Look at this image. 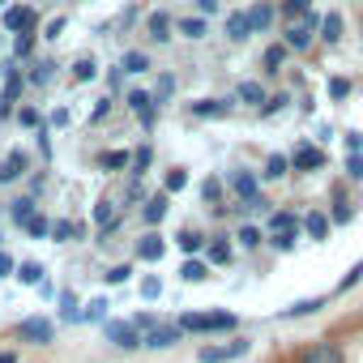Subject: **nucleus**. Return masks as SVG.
I'll return each mask as SVG.
<instances>
[{"instance_id": "nucleus-12", "label": "nucleus", "mask_w": 363, "mask_h": 363, "mask_svg": "<svg viewBox=\"0 0 363 363\" xmlns=\"http://www.w3.org/2000/svg\"><path fill=\"white\" fill-rule=\"evenodd\" d=\"M26 167H30V158H26L22 150L5 154V158H0V184H13L18 175H26Z\"/></svg>"}, {"instance_id": "nucleus-35", "label": "nucleus", "mask_w": 363, "mask_h": 363, "mask_svg": "<svg viewBox=\"0 0 363 363\" xmlns=\"http://www.w3.org/2000/svg\"><path fill=\"white\" fill-rule=\"evenodd\" d=\"M350 90H354V86H350V77H329V99H333V103H346V99H350Z\"/></svg>"}, {"instance_id": "nucleus-4", "label": "nucleus", "mask_w": 363, "mask_h": 363, "mask_svg": "<svg viewBox=\"0 0 363 363\" xmlns=\"http://www.w3.org/2000/svg\"><path fill=\"white\" fill-rule=\"evenodd\" d=\"M227 184H231V193L240 197V210H248V206L261 197V179H257L252 171H231V175H227Z\"/></svg>"}, {"instance_id": "nucleus-52", "label": "nucleus", "mask_w": 363, "mask_h": 363, "mask_svg": "<svg viewBox=\"0 0 363 363\" xmlns=\"http://www.w3.org/2000/svg\"><path fill=\"white\" fill-rule=\"evenodd\" d=\"M18 124L35 128V124H39V111H35V107H22V111H18Z\"/></svg>"}, {"instance_id": "nucleus-46", "label": "nucleus", "mask_w": 363, "mask_h": 363, "mask_svg": "<svg viewBox=\"0 0 363 363\" xmlns=\"http://www.w3.org/2000/svg\"><path fill=\"white\" fill-rule=\"evenodd\" d=\"M103 278H107L111 286H120V282H128V278H133V265H111V269H107Z\"/></svg>"}, {"instance_id": "nucleus-42", "label": "nucleus", "mask_w": 363, "mask_h": 363, "mask_svg": "<svg viewBox=\"0 0 363 363\" xmlns=\"http://www.w3.org/2000/svg\"><path fill=\"white\" fill-rule=\"evenodd\" d=\"M184 184H189V171H184V167H171V171H167V193H179Z\"/></svg>"}, {"instance_id": "nucleus-5", "label": "nucleus", "mask_w": 363, "mask_h": 363, "mask_svg": "<svg viewBox=\"0 0 363 363\" xmlns=\"http://www.w3.org/2000/svg\"><path fill=\"white\" fill-rule=\"evenodd\" d=\"M291 171H299V175L325 171V150H320V145H312V141L295 145V154H291Z\"/></svg>"}, {"instance_id": "nucleus-14", "label": "nucleus", "mask_w": 363, "mask_h": 363, "mask_svg": "<svg viewBox=\"0 0 363 363\" xmlns=\"http://www.w3.org/2000/svg\"><path fill=\"white\" fill-rule=\"evenodd\" d=\"M325 303H329V295H312V299H299V303L282 308L278 316H282V320H299V316H312V312H320Z\"/></svg>"}, {"instance_id": "nucleus-55", "label": "nucleus", "mask_w": 363, "mask_h": 363, "mask_svg": "<svg viewBox=\"0 0 363 363\" xmlns=\"http://www.w3.org/2000/svg\"><path fill=\"white\" fill-rule=\"evenodd\" d=\"M346 150L350 154H363V133H346Z\"/></svg>"}, {"instance_id": "nucleus-33", "label": "nucleus", "mask_w": 363, "mask_h": 363, "mask_svg": "<svg viewBox=\"0 0 363 363\" xmlns=\"http://www.w3.org/2000/svg\"><path fill=\"white\" fill-rule=\"evenodd\" d=\"M299 244V231H269V248L274 252H291Z\"/></svg>"}, {"instance_id": "nucleus-19", "label": "nucleus", "mask_w": 363, "mask_h": 363, "mask_svg": "<svg viewBox=\"0 0 363 363\" xmlns=\"http://www.w3.org/2000/svg\"><path fill=\"white\" fill-rule=\"evenodd\" d=\"M286 56H291V48H286L282 39H278V43H269V48H265V56H261V65H265V73H278V69L286 65Z\"/></svg>"}, {"instance_id": "nucleus-15", "label": "nucleus", "mask_w": 363, "mask_h": 363, "mask_svg": "<svg viewBox=\"0 0 363 363\" xmlns=\"http://www.w3.org/2000/svg\"><path fill=\"white\" fill-rule=\"evenodd\" d=\"M235 99H240V103H248V107H257V111L269 103V94H265V86H261V82H240Z\"/></svg>"}, {"instance_id": "nucleus-3", "label": "nucleus", "mask_w": 363, "mask_h": 363, "mask_svg": "<svg viewBox=\"0 0 363 363\" xmlns=\"http://www.w3.org/2000/svg\"><path fill=\"white\" fill-rule=\"evenodd\" d=\"M248 350H252V342L248 337H235V342H223V346H201L197 359L201 363H231V359H244Z\"/></svg>"}, {"instance_id": "nucleus-53", "label": "nucleus", "mask_w": 363, "mask_h": 363, "mask_svg": "<svg viewBox=\"0 0 363 363\" xmlns=\"http://www.w3.org/2000/svg\"><path fill=\"white\" fill-rule=\"evenodd\" d=\"M26 231H30V235H48L52 227H48V218H39V214H35V218L26 223Z\"/></svg>"}, {"instance_id": "nucleus-21", "label": "nucleus", "mask_w": 363, "mask_h": 363, "mask_svg": "<svg viewBox=\"0 0 363 363\" xmlns=\"http://www.w3.org/2000/svg\"><path fill=\"white\" fill-rule=\"evenodd\" d=\"M179 278H184V282H206V278H210V261L189 257L184 265H179Z\"/></svg>"}, {"instance_id": "nucleus-45", "label": "nucleus", "mask_w": 363, "mask_h": 363, "mask_svg": "<svg viewBox=\"0 0 363 363\" xmlns=\"http://www.w3.org/2000/svg\"><path fill=\"white\" fill-rule=\"evenodd\" d=\"M175 94V77H158V86H154V103H167Z\"/></svg>"}, {"instance_id": "nucleus-50", "label": "nucleus", "mask_w": 363, "mask_h": 363, "mask_svg": "<svg viewBox=\"0 0 363 363\" xmlns=\"http://www.w3.org/2000/svg\"><path fill=\"white\" fill-rule=\"evenodd\" d=\"M141 295H145V299H158V295H162V282H158V278H145V282H141Z\"/></svg>"}, {"instance_id": "nucleus-13", "label": "nucleus", "mask_w": 363, "mask_h": 363, "mask_svg": "<svg viewBox=\"0 0 363 363\" xmlns=\"http://www.w3.org/2000/svg\"><path fill=\"white\" fill-rule=\"evenodd\" d=\"M179 333H184L179 325H154V329L145 333V346H150V350H167V346L179 342Z\"/></svg>"}, {"instance_id": "nucleus-32", "label": "nucleus", "mask_w": 363, "mask_h": 363, "mask_svg": "<svg viewBox=\"0 0 363 363\" xmlns=\"http://www.w3.org/2000/svg\"><path fill=\"white\" fill-rule=\"evenodd\" d=\"M269 231H303V223H299L291 210H278V214L269 218Z\"/></svg>"}, {"instance_id": "nucleus-10", "label": "nucleus", "mask_w": 363, "mask_h": 363, "mask_svg": "<svg viewBox=\"0 0 363 363\" xmlns=\"http://www.w3.org/2000/svg\"><path fill=\"white\" fill-rule=\"evenodd\" d=\"M18 337H22V342H35V346H43V342H52V320H43V316H30V320H22V325H18Z\"/></svg>"}, {"instance_id": "nucleus-59", "label": "nucleus", "mask_w": 363, "mask_h": 363, "mask_svg": "<svg viewBox=\"0 0 363 363\" xmlns=\"http://www.w3.org/2000/svg\"><path fill=\"white\" fill-rule=\"evenodd\" d=\"M0 363H18V354H9V350H5V354H0Z\"/></svg>"}, {"instance_id": "nucleus-17", "label": "nucleus", "mask_w": 363, "mask_h": 363, "mask_svg": "<svg viewBox=\"0 0 363 363\" xmlns=\"http://www.w3.org/2000/svg\"><path fill=\"white\" fill-rule=\"evenodd\" d=\"M248 35H257V30H252V18H248V13H231V18H227V39H231V43H244Z\"/></svg>"}, {"instance_id": "nucleus-1", "label": "nucleus", "mask_w": 363, "mask_h": 363, "mask_svg": "<svg viewBox=\"0 0 363 363\" xmlns=\"http://www.w3.org/2000/svg\"><path fill=\"white\" fill-rule=\"evenodd\" d=\"M240 325L235 312H184L179 316V329L184 333H231Z\"/></svg>"}, {"instance_id": "nucleus-18", "label": "nucleus", "mask_w": 363, "mask_h": 363, "mask_svg": "<svg viewBox=\"0 0 363 363\" xmlns=\"http://www.w3.org/2000/svg\"><path fill=\"white\" fill-rule=\"evenodd\" d=\"M162 252H167L162 235H154V231H150V235H141V240H137V257H141V261H162Z\"/></svg>"}, {"instance_id": "nucleus-9", "label": "nucleus", "mask_w": 363, "mask_h": 363, "mask_svg": "<svg viewBox=\"0 0 363 363\" xmlns=\"http://www.w3.org/2000/svg\"><path fill=\"white\" fill-rule=\"evenodd\" d=\"M231 107H235V99H197V103H189V111H193V116H201V120L231 116Z\"/></svg>"}, {"instance_id": "nucleus-20", "label": "nucleus", "mask_w": 363, "mask_h": 363, "mask_svg": "<svg viewBox=\"0 0 363 363\" xmlns=\"http://www.w3.org/2000/svg\"><path fill=\"white\" fill-rule=\"evenodd\" d=\"M286 175H291V154H269L261 179H286Z\"/></svg>"}, {"instance_id": "nucleus-49", "label": "nucleus", "mask_w": 363, "mask_h": 363, "mask_svg": "<svg viewBox=\"0 0 363 363\" xmlns=\"http://www.w3.org/2000/svg\"><path fill=\"white\" fill-rule=\"evenodd\" d=\"M52 235L65 244V240H73V235H77V223H56V227H52Z\"/></svg>"}, {"instance_id": "nucleus-28", "label": "nucleus", "mask_w": 363, "mask_h": 363, "mask_svg": "<svg viewBox=\"0 0 363 363\" xmlns=\"http://www.w3.org/2000/svg\"><path fill=\"white\" fill-rule=\"evenodd\" d=\"M329 218H333V227H346V223L354 218V206H350V201L337 193V197H333V210H329Z\"/></svg>"}, {"instance_id": "nucleus-48", "label": "nucleus", "mask_w": 363, "mask_h": 363, "mask_svg": "<svg viewBox=\"0 0 363 363\" xmlns=\"http://www.w3.org/2000/svg\"><path fill=\"white\" fill-rule=\"evenodd\" d=\"M150 158H154V154H150V145H141V150L133 154V175H141V171L150 167Z\"/></svg>"}, {"instance_id": "nucleus-56", "label": "nucleus", "mask_w": 363, "mask_h": 363, "mask_svg": "<svg viewBox=\"0 0 363 363\" xmlns=\"http://www.w3.org/2000/svg\"><path fill=\"white\" fill-rule=\"evenodd\" d=\"M60 30H65V22H60V18H56V22H48V26H43V35H48V39H56V35H60Z\"/></svg>"}, {"instance_id": "nucleus-43", "label": "nucleus", "mask_w": 363, "mask_h": 363, "mask_svg": "<svg viewBox=\"0 0 363 363\" xmlns=\"http://www.w3.org/2000/svg\"><path fill=\"white\" fill-rule=\"evenodd\" d=\"M94 73H99V65H94V60H90V56H86V60H77V65H73V82H90V77H94Z\"/></svg>"}, {"instance_id": "nucleus-47", "label": "nucleus", "mask_w": 363, "mask_h": 363, "mask_svg": "<svg viewBox=\"0 0 363 363\" xmlns=\"http://www.w3.org/2000/svg\"><path fill=\"white\" fill-rule=\"evenodd\" d=\"M346 175L354 179V184L363 179V154H346Z\"/></svg>"}, {"instance_id": "nucleus-41", "label": "nucleus", "mask_w": 363, "mask_h": 363, "mask_svg": "<svg viewBox=\"0 0 363 363\" xmlns=\"http://www.w3.org/2000/svg\"><path fill=\"white\" fill-rule=\"evenodd\" d=\"M94 218L103 223V235H107V231L116 227V210H111V201H99V206H94Z\"/></svg>"}, {"instance_id": "nucleus-58", "label": "nucleus", "mask_w": 363, "mask_h": 363, "mask_svg": "<svg viewBox=\"0 0 363 363\" xmlns=\"http://www.w3.org/2000/svg\"><path fill=\"white\" fill-rule=\"evenodd\" d=\"M197 9L201 13H218V0H197Z\"/></svg>"}, {"instance_id": "nucleus-51", "label": "nucleus", "mask_w": 363, "mask_h": 363, "mask_svg": "<svg viewBox=\"0 0 363 363\" xmlns=\"http://www.w3.org/2000/svg\"><path fill=\"white\" fill-rule=\"evenodd\" d=\"M30 48H35L30 35H18V39H13V52H18V56H30Z\"/></svg>"}, {"instance_id": "nucleus-7", "label": "nucleus", "mask_w": 363, "mask_h": 363, "mask_svg": "<svg viewBox=\"0 0 363 363\" xmlns=\"http://www.w3.org/2000/svg\"><path fill=\"white\" fill-rule=\"evenodd\" d=\"M299 363H346V350H342L337 342L320 337V342H312V346L303 350V359H299Z\"/></svg>"}, {"instance_id": "nucleus-29", "label": "nucleus", "mask_w": 363, "mask_h": 363, "mask_svg": "<svg viewBox=\"0 0 363 363\" xmlns=\"http://www.w3.org/2000/svg\"><path fill=\"white\" fill-rule=\"evenodd\" d=\"M235 240H240V248H248V252L265 244V235H261V227H252V223H244V227L235 231Z\"/></svg>"}, {"instance_id": "nucleus-44", "label": "nucleus", "mask_w": 363, "mask_h": 363, "mask_svg": "<svg viewBox=\"0 0 363 363\" xmlns=\"http://www.w3.org/2000/svg\"><path fill=\"white\" fill-rule=\"evenodd\" d=\"M107 316V299H94V303H86V312H77V320H103Z\"/></svg>"}, {"instance_id": "nucleus-22", "label": "nucleus", "mask_w": 363, "mask_h": 363, "mask_svg": "<svg viewBox=\"0 0 363 363\" xmlns=\"http://www.w3.org/2000/svg\"><path fill=\"white\" fill-rule=\"evenodd\" d=\"M274 13H278V9L269 5V0L252 5V9H248V18H252V30H269V26H274Z\"/></svg>"}, {"instance_id": "nucleus-30", "label": "nucleus", "mask_w": 363, "mask_h": 363, "mask_svg": "<svg viewBox=\"0 0 363 363\" xmlns=\"http://www.w3.org/2000/svg\"><path fill=\"white\" fill-rule=\"evenodd\" d=\"M175 244H179V248H184L189 257H193V252H201V248H210L201 231H179V235H175Z\"/></svg>"}, {"instance_id": "nucleus-11", "label": "nucleus", "mask_w": 363, "mask_h": 363, "mask_svg": "<svg viewBox=\"0 0 363 363\" xmlns=\"http://www.w3.org/2000/svg\"><path fill=\"white\" fill-rule=\"evenodd\" d=\"M329 231H333V218H329V214L312 210V214L303 218V235H308L312 244H325V240H329Z\"/></svg>"}, {"instance_id": "nucleus-27", "label": "nucleus", "mask_w": 363, "mask_h": 363, "mask_svg": "<svg viewBox=\"0 0 363 363\" xmlns=\"http://www.w3.org/2000/svg\"><path fill=\"white\" fill-rule=\"evenodd\" d=\"M175 30L184 35V39H206L210 22H206V18H184V22H175Z\"/></svg>"}, {"instance_id": "nucleus-2", "label": "nucleus", "mask_w": 363, "mask_h": 363, "mask_svg": "<svg viewBox=\"0 0 363 363\" xmlns=\"http://www.w3.org/2000/svg\"><path fill=\"white\" fill-rule=\"evenodd\" d=\"M320 22H325V18H320V13L312 9L308 18H299V22H291V26H286L282 43H286L291 52H308V48H312V43L320 39Z\"/></svg>"}, {"instance_id": "nucleus-36", "label": "nucleus", "mask_w": 363, "mask_h": 363, "mask_svg": "<svg viewBox=\"0 0 363 363\" xmlns=\"http://www.w3.org/2000/svg\"><path fill=\"white\" fill-rule=\"evenodd\" d=\"M133 158L124 154V150H107V154H99V167H107V171H120V167H128Z\"/></svg>"}, {"instance_id": "nucleus-37", "label": "nucleus", "mask_w": 363, "mask_h": 363, "mask_svg": "<svg viewBox=\"0 0 363 363\" xmlns=\"http://www.w3.org/2000/svg\"><path fill=\"white\" fill-rule=\"evenodd\" d=\"M18 278H22L26 286H39V282H43V265H39V261H22V269H18Z\"/></svg>"}, {"instance_id": "nucleus-6", "label": "nucleus", "mask_w": 363, "mask_h": 363, "mask_svg": "<svg viewBox=\"0 0 363 363\" xmlns=\"http://www.w3.org/2000/svg\"><path fill=\"white\" fill-rule=\"evenodd\" d=\"M107 342L120 346V350H137V346H145V337H141V329H137L133 320H111V325H107Z\"/></svg>"}, {"instance_id": "nucleus-39", "label": "nucleus", "mask_w": 363, "mask_h": 363, "mask_svg": "<svg viewBox=\"0 0 363 363\" xmlns=\"http://www.w3.org/2000/svg\"><path fill=\"white\" fill-rule=\"evenodd\" d=\"M201 197H206L210 206H218V201H223V179H218V175H210L206 184H201Z\"/></svg>"}, {"instance_id": "nucleus-34", "label": "nucleus", "mask_w": 363, "mask_h": 363, "mask_svg": "<svg viewBox=\"0 0 363 363\" xmlns=\"http://www.w3.org/2000/svg\"><path fill=\"white\" fill-rule=\"evenodd\" d=\"M120 69H124V73H145V69H150V56H145V52H124Z\"/></svg>"}, {"instance_id": "nucleus-31", "label": "nucleus", "mask_w": 363, "mask_h": 363, "mask_svg": "<svg viewBox=\"0 0 363 363\" xmlns=\"http://www.w3.org/2000/svg\"><path fill=\"white\" fill-rule=\"evenodd\" d=\"M9 214H13V223H18V227H26V223L35 218V201H30V197H18V201L9 206Z\"/></svg>"}, {"instance_id": "nucleus-57", "label": "nucleus", "mask_w": 363, "mask_h": 363, "mask_svg": "<svg viewBox=\"0 0 363 363\" xmlns=\"http://www.w3.org/2000/svg\"><path fill=\"white\" fill-rule=\"evenodd\" d=\"M9 274H13V261H9L5 252H0V278H9Z\"/></svg>"}, {"instance_id": "nucleus-16", "label": "nucleus", "mask_w": 363, "mask_h": 363, "mask_svg": "<svg viewBox=\"0 0 363 363\" xmlns=\"http://www.w3.org/2000/svg\"><path fill=\"white\" fill-rule=\"evenodd\" d=\"M35 22H39L35 9H9V13H5V26H9V30H22V35H30Z\"/></svg>"}, {"instance_id": "nucleus-40", "label": "nucleus", "mask_w": 363, "mask_h": 363, "mask_svg": "<svg viewBox=\"0 0 363 363\" xmlns=\"http://www.w3.org/2000/svg\"><path fill=\"white\" fill-rule=\"evenodd\" d=\"M286 103H291V94H286V90H278V94H269V103H265V107H261V116H265V120H269V116H278V111H282V107H286Z\"/></svg>"}, {"instance_id": "nucleus-26", "label": "nucleus", "mask_w": 363, "mask_h": 363, "mask_svg": "<svg viewBox=\"0 0 363 363\" xmlns=\"http://www.w3.org/2000/svg\"><path fill=\"white\" fill-rule=\"evenodd\" d=\"M278 13H282L286 22H299V18H308V13H312V0H282Z\"/></svg>"}, {"instance_id": "nucleus-54", "label": "nucleus", "mask_w": 363, "mask_h": 363, "mask_svg": "<svg viewBox=\"0 0 363 363\" xmlns=\"http://www.w3.org/2000/svg\"><path fill=\"white\" fill-rule=\"evenodd\" d=\"M30 82H39V86H43V82H52V65H35V73H30Z\"/></svg>"}, {"instance_id": "nucleus-38", "label": "nucleus", "mask_w": 363, "mask_h": 363, "mask_svg": "<svg viewBox=\"0 0 363 363\" xmlns=\"http://www.w3.org/2000/svg\"><path fill=\"white\" fill-rule=\"evenodd\" d=\"M359 282H363V261H359V265H350V269L342 274V282H337V295H346V291H354Z\"/></svg>"}, {"instance_id": "nucleus-24", "label": "nucleus", "mask_w": 363, "mask_h": 363, "mask_svg": "<svg viewBox=\"0 0 363 363\" xmlns=\"http://www.w3.org/2000/svg\"><path fill=\"white\" fill-rule=\"evenodd\" d=\"M167 206H171V201H167V193H158V197H150V201H145L141 218H145V223L154 227V223H162V218H167Z\"/></svg>"}, {"instance_id": "nucleus-23", "label": "nucleus", "mask_w": 363, "mask_h": 363, "mask_svg": "<svg viewBox=\"0 0 363 363\" xmlns=\"http://www.w3.org/2000/svg\"><path fill=\"white\" fill-rule=\"evenodd\" d=\"M145 30H150V39H154V43H167V39H171V18H167V13H150Z\"/></svg>"}, {"instance_id": "nucleus-8", "label": "nucleus", "mask_w": 363, "mask_h": 363, "mask_svg": "<svg viewBox=\"0 0 363 363\" xmlns=\"http://www.w3.org/2000/svg\"><path fill=\"white\" fill-rule=\"evenodd\" d=\"M320 43H325V48H342V43H346V18H342L337 9L325 13V22H320Z\"/></svg>"}, {"instance_id": "nucleus-25", "label": "nucleus", "mask_w": 363, "mask_h": 363, "mask_svg": "<svg viewBox=\"0 0 363 363\" xmlns=\"http://www.w3.org/2000/svg\"><path fill=\"white\" fill-rule=\"evenodd\" d=\"M206 261H210V265H231V261H235V252H231V244H227V240H210Z\"/></svg>"}]
</instances>
